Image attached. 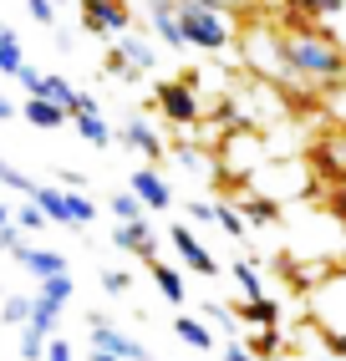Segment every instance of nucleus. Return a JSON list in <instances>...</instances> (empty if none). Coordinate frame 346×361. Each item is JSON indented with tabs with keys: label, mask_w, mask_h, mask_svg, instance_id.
<instances>
[{
	"label": "nucleus",
	"mask_w": 346,
	"mask_h": 361,
	"mask_svg": "<svg viewBox=\"0 0 346 361\" xmlns=\"http://www.w3.org/2000/svg\"><path fill=\"white\" fill-rule=\"evenodd\" d=\"M11 259H16L26 275H36V280H52V275H61V270H66V255L41 250V245H26V239H20V245L11 250Z\"/></svg>",
	"instance_id": "14"
},
{
	"label": "nucleus",
	"mask_w": 346,
	"mask_h": 361,
	"mask_svg": "<svg viewBox=\"0 0 346 361\" xmlns=\"http://www.w3.org/2000/svg\"><path fill=\"white\" fill-rule=\"evenodd\" d=\"M6 117H16V102L6 97V92H0V123H6Z\"/></svg>",
	"instance_id": "41"
},
{
	"label": "nucleus",
	"mask_w": 346,
	"mask_h": 361,
	"mask_svg": "<svg viewBox=\"0 0 346 361\" xmlns=\"http://www.w3.org/2000/svg\"><path fill=\"white\" fill-rule=\"evenodd\" d=\"M107 209L117 214V219H143V214H148V204L133 194V188H128V194H112V199H107Z\"/></svg>",
	"instance_id": "32"
},
{
	"label": "nucleus",
	"mask_w": 346,
	"mask_h": 361,
	"mask_svg": "<svg viewBox=\"0 0 346 361\" xmlns=\"http://www.w3.org/2000/svg\"><path fill=\"white\" fill-rule=\"evenodd\" d=\"M56 6H61V0H56Z\"/></svg>",
	"instance_id": "45"
},
{
	"label": "nucleus",
	"mask_w": 346,
	"mask_h": 361,
	"mask_svg": "<svg viewBox=\"0 0 346 361\" xmlns=\"http://www.w3.org/2000/svg\"><path fill=\"white\" fill-rule=\"evenodd\" d=\"M128 188L148 204V214H168V209H173V183L158 173V163L133 168V173H128Z\"/></svg>",
	"instance_id": "10"
},
{
	"label": "nucleus",
	"mask_w": 346,
	"mask_h": 361,
	"mask_svg": "<svg viewBox=\"0 0 346 361\" xmlns=\"http://www.w3.org/2000/svg\"><path fill=\"white\" fill-rule=\"evenodd\" d=\"M36 97H52V102H61V107L71 112V107H77V97H82V92L71 87L66 77H56V71H46V77H41V87H36Z\"/></svg>",
	"instance_id": "24"
},
{
	"label": "nucleus",
	"mask_w": 346,
	"mask_h": 361,
	"mask_svg": "<svg viewBox=\"0 0 346 361\" xmlns=\"http://www.w3.org/2000/svg\"><path fill=\"white\" fill-rule=\"evenodd\" d=\"M0 82H6V77H0Z\"/></svg>",
	"instance_id": "44"
},
{
	"label": "nucleus",
	"mask_w": 346,
	"mask_h": 361,
	"mask_svg": "<svg viewBox=\"0 0 346 361\" xmlns=\"http://www.w3.org/2000/svg\"><path fill=\"white\" fill-rule=\"evenodd\" d=\"M71 112H97V97H92V92H82V97H77V107H71Z\"/></svg>",
	"instance_id": "40"
},
{
	"label": "nucleus",
	"mask_w": 346,
	"mask_h": 361,
	"mask_svg": "<svg viewBox=\"0 0 346 361\" xmlns=\"http://www.w3.org/2000/svg\"><path fill=\"white\" fill-rule=\"evenodd\" d=\"M82 31H92V36H128L133 31L128 0H82Z\"/></svg>",
	"instance_id": "8"
},
{
	"label": "nucleus",
	"mask_w": 346,
	"mask_h": 361,
	"mask_svg": "<svg viewBox=\"0 0 346 361\" xmlns=\"http://www.w3.org/2000/svg\"><path fill=\"white\" fill-rule=\"evenodd\" d=\"M0 36H6V20H0Z\"/></svg>",
	"instance_id": "43"
},
{
	"label": "nucleus",
	"mask_w": 346,
	"mask_h": 361,
	"mask_svg": "<svg viewBox=\"0 0 346 361\" xmlns=\"http://www.w3.org/2000/svg\"><path fill=\"white\" fill-rule=\"evenodd\" d=\"M311 163L321 168L326 183H346V128H331L326 137H321V148H316Z\"/></svg>",
	"instance_id": "13"
},
{
	"label": "nucleus",
	"mask_w": 346,
	"mask_h": 361,
	"mask_svg": "<svg viewBox=\"0 0 346 361\" xmlns=\"http://www.w3.org/2000/svg\"><path fill=\"white\" fill-rule=\"evenodd\" d=\"M148 270H153V285H158V295H163L168 305H184V300H189V285H184V275L173 270V264L148 259Z\"/></svg>",
	"instance_id": "21"
},
{
	"label": "nucleus",
	"mask_w": 346,
	"mask_h": 361,
	"mask_svg": "<svg viewBox=\"0 0 346 361\" xmlns=\"http://www.w3.org/2000/svg\"><path fill=\"white\" fill-rule=\"evenodd\" d=\"M204 6H214V11H229V16H244L255 6V0H204Z\"/></svg>",
	"instance_id": "38"
},
{
	"label": "nucleus",
	"mask_w": 346,
	"mask_h": 361,
	"mask_svg": "<svg viewBox=\"0 0 346 361\" xmlns=\"http://www.w3.org/2000/svg\"><path fill=\"white\" fill-rule=\"evenodd\" d=\"M321 346H326L336 361H346V336L341 331H321Z\"/></svg>",
	"instance_id": "36"
},
{
	"label": "nucleus",
	"mask_w": 346,
	"mask_h": 361,
	"mask_svg": "<svg viewBox=\"0 0 346 361\" xmlns=\"http://www.w3.org/2000/svg\"><path fill=\"white\" fill-rule=\"evenodd\" d=\"M6 219H11V209H6V204H0V224H6Z\"/></svg>",
	"instance_id": "42"
},
{
	"label": "nucleus",
	"mask_w": 346,
	"mask_h": 361,
	"mask_svg": "<svg viewBox=\"0 0 346 361\" xmlns=\"http://www.w3.org/2000/svg\"><path fill=\"white\" fill-rule=\"evenodd\" d=\"M56 178H61L66 188H87V173H77V168H56Z\"/></svg>",
	"instance_id": "39"
},
{
	"label": "nucleus",
	"mask_w": 346,
	"mask_h": 361,
	"mask_svg": "<svg viewBox=\"0 0 346 361\" xmlns=\"http://www.w3.org/2000/svg\"><path fill=\"white\" fill-rule=\"evenodd\" d=\"M41 77H46V71H36V66L26 61V66H20V77H16V82L26 87V97H36V87H41Z\"/></svg>",
	"instance_id": "37"
},
{
	"label": "nucleus",
	"mask_w": 346,
	"mask_h": 361,
	"mask_svg": "<svg viewBox=\"0 0 346 361\" xmlns=\"http://www.w3.org/2000/svg\"><path fill=\"white\" fill-rule=\"evenodd\" d=\"M20 66H26V46L16 41V31L0 36V77H20Z\"/></svg>",
	"instance_id": "27"
},
{
	"label": "nucleus",
	"mask_w": 346,
	"mask_h": 361,
	"mask_svg": "<svg viewBox=\"0 0 346 361\" xmlns=\"http://www.w3.org/2000/svg\"><path fill=\"white\" fill-rule=\"evenodd\" d=\"M117 142H122V148H133V153H143V163H158V158L168 153L163 133L148 123V117H128V123L117 128Z\"/></svg>",
	"instance_id": "11"
},
{
	"label": "nucleus",
	"mask_w": 346,
	"mask_h": 361,
	"mask_svg": "<svg viewBox=\"0 0 346 361\" xmlns=\"http://www.w3.org/2000/svg\"><path fill=\"white\" fill-rule=\"evenodd\" d=\"M31 310H36V295H0V321H6L11 331H20L31 321Z\"/></svg>",
	"instance_id": "25"
},
{
	"label": "nucleus",
	"mask_w": 346,
	"mask_h": 361,
	"mask_svg": "<svg viewBox=\"0 0 346 361\" xmlns=\"http://www.w3.org/2000/svg\"><path fill=\"white\" fill-rule=\"evenodd\" d=\"M290 11L306 16V20H316V26H326V20H341L346 16V0H290Z\"/></svg>",
	"instance_id": "23"
},
{
	"label": "nucleus",
	"mask_w": 346,
	"mask_h": 361,
	"mask_svg": "<svg viewBox=\"0 0 346 361\" xmlns=\"http://www.w3.org/2000/svg\"><path fill=\"white\" fill-rule=\"evenodd\" d=\"M87 361H153V351H148L138 336H128V331H117L107 316H87Z\"/></svg>",
	"instance_id": "5"
},
{
	"label": "nucleus",
	"mask_w": 346,
	"mask_h": 361,
	"mask_svg": "<svg viewBox=\"0 0 346 361\" xmlns=\"http://www.w3.org/2000/svg\"><path fill=\"white\" fill-rule=\"evenodd\" d=\"M20 117H26L31 128H41V133H56V128H66V123H71V112H66L61 102H52V97H26Z\"/></svg>",
	"instance_id": "17"
},
{
	"label": "nucleus",
	"mask_w": 346,
	"mask_h": 361,
	"mask_svg": "<svg viewBox=\"0 0 346 361\" xmlns=\"http://www.w3.org/2000/svg\"><path fill=\"white\" fill-rule=\"evenodd\" d=\"M11 219H16V224H20V229H26V234H41V229H46V224H52V219H46V209H41V204H36V199H26V204H20V209H16V214H11Z\"/></svg>",
	"instance_id": "30"
},
{
	"label": "nucleus",
	"mask_w": 346,
	"mask_h": 361,
	"mask_svg": "<svg viewBox=\"0 0 346 361\" xmlns=\"http://www.w3.org/2000/svg\"><path fill=\"white\" fill-rule=\"evenodd\" d=\"M71 128H77V137L87 142V148H112L117 142V128L102 117V107L97 112H71Z\"/></svg>",
	"instance_id": "16"
},
{
	"label": "nucleus",
	"mask_w": 346,
	"mask_h": 361,
	"mask_svg": "<svg viewBox=\"0 0 346 361\" xmlns=\"http://www.w3.org/2000/svg\"><path fill=\"white\" fill-rule=\"evenodd\" d=\"M168 245L179 250V264H189L193 275H204V280H219V259L204 250V239L193 234L189 224H179V219H173V224H168Z\"/></svg>",
	"instance_id": "9"
},
{
	"label": "nucleus",
	"mask_w": 346,
	"mask_h": 361,
	"mask_svg": "<svg viewBox=\"0 0 346 361\" xmlns=\"http://www.w3.org/2000/svg\"><path fill=\"white\" fill-rule=\"evenodd\" d=\"M112 245L138 255V259H158V234H153V224H148V214H143V219H117Z\"/></svg>",
	"instance_id": "12"
},
{
	"label": "nucleus",
	"mask_w": 346,
	"mask_h": 361,
	"mask_svg": "<svg viewBox=\"0 0 346 361\" xmlns=\"http://www.w3.org/2000/svg\"><path fill=\"white\" fill-rule=\"evenodd\" d=\"M285 204H275L270 194H255V188H244V199H239V214H244V224L250 229H275L285 214H280Z\"/></svg>",
	"instance_id": "15"
},
{
	"label": "nucleus",
	"mask_w": 346,
	"mask_h": 361,
	"mask_svg": "<svg viewBox=\"0 0 346 361\" xmlns=\"http://www.w3.org/2000/svg\"><path fill=\"white\" fill-rule=\"evenodd\" d=\"M61 316H66V300L36 290V310H31V321H26V326H36L41 336H56V331H61Z\"/></svg>",
	"instance_id": "20"
},
{
	"label": "nucleus",
	"mask_w": 346,
	"mask_h": 361,
	"mask_svg": "<svg viewBox=\"0 0 346 361\" xmlns=\"http://www.w3.org/2000/svg\"><path fill=\"white\" fill-rule=\"evenodd\" d=\"M234 46H239V61H244L250 77L275 82V87L290 92V61H285V31L280 26H270V20H250V26L234 36Z\"/></svg>",
	"instance_id": "2"
},
{
	"label": "nucleus",
	"mask_w": 346,
	"mask_h": 361,
	"mask_svg": "<svg viewBox=\"0 0 346 361\" xmlns=\"http://www.w3.org/2000/svg\"><path fill=\"white\" fill-rule=\"evenodd\" d=\"M41 361H77V351H71V341H66V336L56 331L52 341H46V356H41Z\"/></svg>",
	"instance_id": "34"
},
{
	"label": "nucleus",
	"mask_w": 346,
	"mask_h": 361,
	"mask_svg": "<svg viewBox=\"0 0 346 361\" xmlns=\"http://www.w3.org/2000/svg\"><path fill=\"white\" fill-rule=\"evenodd\" d=\"M153 66H158V41L143 36V31H128V36L107 51V71H112V77H122V82H133V87H138V77H148Z\"/></svg>",
	"instance_id": "6"
},
{
	"label": "nucleus",
	"mask_w": 346,
	"mask_h": 361,
	"mask_svg": "<svg viewBox=\"0 0 346 361\" xmlns=\"http://www.w3.org/2000/svg\"><path fill=\"white\" fill-rule=\"evenodd\" d=\"M321 183H326V178H321V168L316 163H301V158H275V163H260L255 168V178H250V188H255V194H270V199H275V204H306L311 194H321Z\"/></svg>",
	"instance_id": "3"
},
{
	"label": "nucleus",
	"mask_w": 346,
	"mask_h": 361,
	"mask_svg": "<svg viewBox=\"0 0 346 361\" xmlns=\"http://www.w3.org/2000/svg\"><path fill=\"white\" fill-rule=\"evenodd\" d=\"M184 36L189 46H199V51L219 56L234 46V26H229V11H214L204 0H184Z\"/></svg>",
	"instance_id": "4"
},
{
	"label": "nucleus",
	"mask_w": 346,
	"mask_h": 361,
	"mask_svg": "<svg viewBox=\"0 0 346 361\" xmlns=\"http://www.w3.org/2000/svg\"><path fill=\"white\" fill-rule=\"evenodd\" d=\"M234 280H239V290H244V295H270V290H265V270L255 264V255L234 259Z\"/></svg>",
	"instance_id": "26"
},
{
	"label": "nucleus",
	"mask_w": 346,
	"mask_h": 361,
	"mask_svg": "<svg viewBox=\"0 0 346 361\" xmlns=\"http://www.w3.org/2000/svg\"><path fill=\"white\" fill-rule=\"evenodd\" d=\"M244 341L255 346V356H260V361H270V356H280V351H290V341H285V331H280V321H270V326H250V331H244Z\"/></svg>",
	"instance_id": "19"
},
{
	"label": "nucleus",
	"mask_w": 346,
	"mask_h": 361,
	"mask_svg": "<svg viewBox=\"0 0 346 361\" xmlns=\"http://www.w3.org/2000/svg\"><path fill=\"white\" fill-rule=\"evenodd\" d=\"M214 229H225V234H234V239L250 234V224H244L239 204H225V199H219V209H214Z\"/></svg>",
	"instance_id": "28"
},
{
	"label": "nucleus",
	"mask_w": 346,
	"mask_h": 361,
	"mask_svg": "<svg viewBox=\"0 0 346 361\" xmlns=\"http://www.w3.org/2000/svg\"><path fill=\"white\" fill-rule=\"evenodd\" d=\"M173 336H179L184 346H193V351H219V341H214V331H209L204 316H173Z\"/></svg>",
	"instance_id": "18"
},
{
	"label": "nucleus",
	"mask_w": 346,
	"mask_h": 361,
	"mask_svg": "<svg viewBox=\"0 0 346 361\" xmlns=\"http://www.w3.org/2000/svg\"><path fill=\"white\" fill-rule=\"evenodd\" d=\"M285 31V26H280ZM285 61H290V92H316L326 82L346 77V46L336 36H326L321 26H301V31H285Z\"/></svg>",
	"instance_id": "1"
},
{
	"label": "nucleus",
	"mask_w": 346,
	"mask_h": 361,
	"mask_svg": "<svg viewBox=\"0 0 346 361\" xmlns=\"http://www.w3.org/2000/svg\"><path fill=\"white\" fill-rule=\"evenodd\" d=\"M0 188H11V194L31 199V194H36V178H26V173H20V168H16L11 158H0Z\"/></svg>",
	"instance_id": "29"
},
{
	"label": "nucleus",
	"mask_w": 346,
	"mask_h": 361,
	"mask_svg": "<svg viewBox=\"0 0 346 361\" xmlns=\"http://www.w3.org/2000/svg\"><path fill=\"white\" fill-rule=\"evenodd\" d=\"M234 316H239L244 326H270V321H280V300H275V295H244V300L234 305Z\"/></svg>",
	"instance_id": "22"
},
{
	"label": "nucleus",
	"mask_w": 346,
	"mask_h": 361,
	"mask_svg": "<svg viewBox=\"0 0 346 361\" xmlns=\"http://www.w3.org/2000/svg\"><path fill=\"white\" fill-rule=\"evenodd\" d=\"M16 336H20V361H41L46 356V341H52V336H41L36 326H20Z\"/></svg>",
	"instance_id": "31"
},
{
	"label": "nucleus",
	"mask_w": 346,
	"mask_h": 361,
	"mask_svg": "<svg viewBox=\"0 0 346 361\" xmlns=\"http://www.w3.org/2000/svg\"><path fill=\"white\" fill-rule=\"evenodd\" d=\"M102 290L107 295H128L133 290V275L128 270H102Z\"/></svg>",
	"instance_id": "33"
},
{
	"label": "nucleus",
	"mask_w": 346,
	"mask_h": 361,
	"mask_svg": "<svg viewBox=\"0 0 346 361\" xmlns=\"http://www.w3.org/2000/svg\"><path fill=\"white\" fill-rule=\"evenodd\" d=\"M153 102H158V112H163V123H173V128H199V123H204L199 87H193L189 77H179V82H158Z\"/></svg>",
	"instance_id": "7"
},
{
	"label": "nucleus",
	"mask_w": 346,
	"mask_h": 361,
	"mask_svg": "<svg viewBox=\"0 0 346 361\" xmlns=\"http://www.w3.org/2000/svg\"><path fill=\"white\" fill-rule=\"evenodd\" d=\"M26 11L41 20V26H56V16H61V6H56V0H26Z\"/></svg>",
	"instance_id": "35"
}]
</instances>
